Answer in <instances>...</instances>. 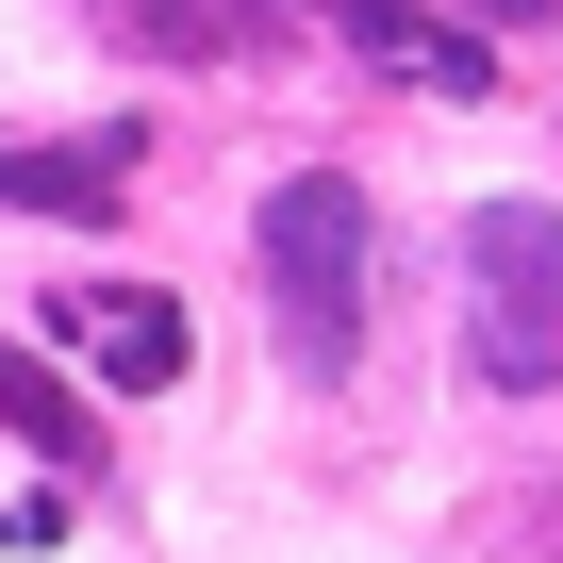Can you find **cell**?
<instances>
[{
  "label": "cell",
  "mask_w": 563,
  "mask_h": 563,
  "mask_svg": "<svg viewBox=\"0 0 563 563\" xmlns=\"http://www.w3.org/2000/svg\"><path fill=\"white\" fill-rule=\"evenodd\" d=\"M67 365H100L117 398H166L183 365H199V332H183V299H150V282H51V316H34Z\"/></svg>",
  "instance_id": "3957f363"
},
{
  "label": "cell",
  "mask_w": 563,
  "mask_h": 563,
  "mask_svg": "<svg viewBox=\"0 0 563 563\" xmlns=\"http://www.w3.org/2000/svg\"><path fill=\"white\" fill-rule=\"evenodd\" d=\"M464 365L497 398L563 382V216L547 199H481L464 216Z\"/></svg>",
  "instance_id": "7a4b0ae2"
},
{
  "label": "cell",
  "mask_w": 563,
  "mask_h": 563,
  "mask_svg": "<svg viewBox=\"0 0 563 563\" xmlns=\"http://www.w3.org/2000/svg\"><path fill=\"white\" fill-rule=\"evenodd\" d=\"M133 150L150 133H0V199H18V216H117Z\"/></svg>",
  "instance_id": "5b68a950"
},
{
  "label": "cell",
  "mask_w": 563,
  "mask_h": 563,
  "mask_svg": "<svg viewBox=\"0 0 563 563\" xmlns=\"http://www.w3.org/2000/svg\"><path fill=\"white\" fill-rule=\"evenodd\" d=\"M481 18H497V34H530V18H563V0H481Z\"/></svg>",
  "instance_id": "ba28073f"
},
{
  "label": "cell",
  "mask_w": 563,
  "mask_h": 563,
  "mask_svg": "<svg viewBox=\"0 0 563 563\" xmlns=\"http://www.w3.org/2000/svg\"><path fill=\"white\" fill-rule=\"evenodd\" d=\"M299 18H332L365 67H398L415 100H497V34H448V18H415V0H299Z\"/></svg>",
  "instance_id": "277c9868"
},
{
  "label": "cell",
  "mask_w": 563,
  "mask_h": 563,
  "mask_svg": "<svg viewBox=\"0 0 563 563\" xmlns=\"http://www.w3.org/2000/svg\"><path fill=\"white\" fill-rule=\"evenodd\" d=\"M0 431H18L34 464H84V448H100V415H84V398H67L34 349H0Z\"/></svg>",
  "instance_id": "8992f818"
},
{
  "label": "cell",
  "mask_w": 563,
  "mask_h": 563,
  "mask_svg": "<svg viewBox=\"0 0 563 563\" xmlns=\"http://www.w3.org/2000/svg\"><path fill=\"white\" fill-rule=\"evenodd\" d=\"M265 316H282V365L299 382H349L365 365V332H382V216H365V183H332V166H299L265 199Z\"/></svg>",
  "instance_id": "6da1fadb"
},
{
  "label": "cell",
  "mask_w": 563,
  "mask_h": 563,
  "mask_svg": "<svg viewBox=\"0 0 563 563\" xmlns=\"http://www.w3.org/2000/svg\"><path fill=\"white\" fill-rule=\"evenodd\" d=\"M100 18H117L133 51H166V67H216V51L249 34V18H232V0H100Z\"/></svg>",
  "instance_id": "52a82bcc"
}]
</instances>
